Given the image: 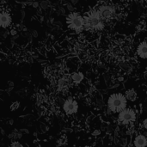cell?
Here are the masks:
<instances>
[{"instance_id":"obj_1","label":"cell","mask_w":147,"mask_h":147,"mask_svg":"<svg viewBox=\"0 0 147 147\" xmlns=\"http://www.w3.org/2000/svg\"><path fill=\"white\" fill-rule=\"evenodd\" d=\"M85 30H102L104 28V22L100 17L96 9H92L84 16Z\"/></svg>"},{"instance_id":"obj_2","label":"cell","mask_w":147,"mask_h":147,"mask_svg":"<svg viewBox=\"0 0 147 147\" xmlns=\"http://www.w3.org/2000/svg\"><path fill=\"white\" fill-rule=\"evenodd\" d=\"M127 99L125 95L115 93L111 95L108 100V109L113 113H121L127 109Z\"/></svg>"},{"instance_id":"obj_3","label":"cell","mask_w":147,"mask_h":147,"mask_svg":"<svg viewBox=\"0 0 147 147\" xmlns=\"http://www.w3.org/2000/svg\"><path fill=\"white\" fill-rule=\"evenodd\" d=\"M66 23L70 29L79 33L84 29V16L79 12H71L66 17Z\"/></svg>"},{"instance_id":"obj_4","label":"cell","mask_w":147,"mask_h":147,"mask_svg":"<svg viewBox=\"0 0 147 147\" xmlns=\"http://www.w3.org/2000/svg\"><path fill=\"white\" fill-rule=\"evenodd\" d=\"M136 120V113L132 109H126L118 115V121L123 125L133 123Z\"/></svg>"},{"instance_id":"obj_5","label":"cell","mask_w":147,"mask_h":147,"mask_svg":"<svg viewBox=\"0 0 147 147\" xmlns=\"http://www.w3.org/2000/svg\"><path fill=\"white\" fill-rule=\"evenodd\" d=\"M96 10L103 22L109 21L110 19L113 18L115 15V9L111 5H107V4L101 5L96 9Z\"/></svg>"},{"instance_id":"obj_6","label":"cell","mask_w":147,"mask_h":147,"mask_svg":"<svg viewBox=\"0 0 147 147\" xmlns=\"http://www.w3.org/2000/svg\"><path fill=\"white\" fill-rule=\"evenodd\" d=\"M63 109L66 115H73L78 112V104L75 100H73L71 98H68L63 104Z\"/></svg>"},{"instance_id":"obj_7","label":"cell","mask_w":147,"mask_h":147,"mask_svg":"<svg viewBox=\"0 0 147 147\" xmlns=\"http://www.w3.org/2000/svg\"><path fill=\"white\" fill-rule=\"evenodd\" d=\"M10 23H11L10 15L6 11H3L0 14V25H1V27L3 28H6L10 25Z\"/></svg>"},{"instance_id":"obj_8","label":"cell","mask_w":147,"mask_h":147,"mask_svg":"<svg viewBox=\"0 0 147 147\" xmlns=\"http://www.w3.org/2000/svg\"><path fill=\"white\" fill-rule=\"evenodd\" d=\"M137 54L141 59H147V40L142 41L138 46Z\"/></svg>"},{"instance_id":"obj_9","label":"cell","mask_w":147,"mask_h":147,"mask_svg":"<svg viewBox=\"0 0 147 147\" xmlns=\"http://www.w3.org/2000/svg\"><path fill=\"white\" fill-rule=\"evenodd\" d=\"M134 146H135V147H146V137L144 135H138L134 140Z\"/></svg>"},{"instance_id":"obj_10","label":"cell","mask_w":147,"mask_h":147,"mask_svg":"<svg viewBox=\"0 0 147 147\" xmlns=\"http://www.w3.org/2000/svg\"><path fill=\"white\" fill-rule=\"evenodd\" d=\"M125 96L127 100L131 101V102H134L137 97H138V95L136 93V91L134 90V89H130V90H127L125 93Z\"/></svg>"},{"instance_id":"obj_11","label":"cell","mask_w":147,"mask_h":147,"mask_svg":"<svg viewBox=\"0 0 147 147\" xmlns=\"http://www.w3.org/2000/svg\"><path fill=\"white\" fill-rule=\"evenodd\" d=\"M71 79L76 84H80L84 79V75L81 72H74L71 74Z\"/></svg>"},{"instance_id":"obj_12","label":"cell","mask_w":147,"mask_h":147,"mask_svg":"<svg viewBox=\"0 0 147 147\" xmlns=\"http://www.w3.org/2000/svg\"><path fill=\"white\" fill-rule=\"evenodd\" d=\"M59 87L60 88H65V87H66L67 85H68V81L67 80H65V78H62V79H60L59 80Z\"/></svg>"},{"instance_id":"obj_13","label":"cell","mask_w":147,"mask_h":147,"mask_svg":"<svg viewBox=\"0 0 147 147\" xmlns=\"http://www.w3.org/2000/svg\"><path fill=\"white\" fill-rule=\"evenodd\" d=\"M10 147H23V146H22L21 143H19V142H17V141H15V142H13V143L10 145Z\"/></svg>"},{"instance_id":"obj_14","label":"cell","mask_w":147,"mask_h":147,"mask_svg":"<svg viewBox=\"0 0 147 147\" xmlns=\"http://www.w3.org/2000/svg\"><path fill=\"white\" fill-rule=\"evenodd\" d=\"M143 126H144V127L147 129V118L143 121Z\"/></svg>"},{"instance_id":"obj_15","label":"cell","mask_w":147,"mask_h":147,"mask_svg":"<svg viewBox=\"0 0 147 147\" xmlns=\"http://www.w3.org/2000/svg\"><path fill=\"white\" fill-rule=\"evenodd\" d=\"M84 147H91V146H84Z\"/></svg>"}]
</instances>
